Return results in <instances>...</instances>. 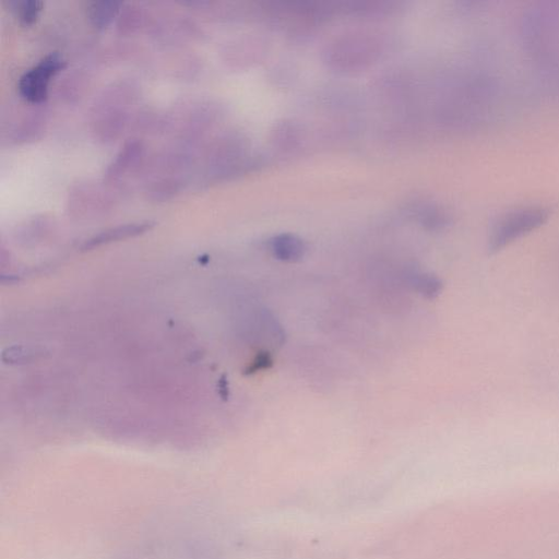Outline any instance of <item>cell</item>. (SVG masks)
Listing matches in <instances>:
<instances>
[{"label": "cell", "mask_w": 559, "mask_h": 559, "mask_svg": "<svg viewBox=\"0 0 559 559\" xmlns=\"http://www.w3.org/2000/svg\"><path fill=\"white\" fill-rule=\"evenodd\" d=\"M417 285L419 290L428 297H435L441 290V282L432 275L421 274Z\"/></svg>", "instance_id": "52a82bcc"}, {"label": "cell", "mask_w": 559, "mask_h": 559, "mask_svg": "<svg viewBox=\"0 0 559 559\" xmlns=\"http://www.w3.org/2000/svg\"><path fill=\"white\" fill-rule=\"evenodd\" d=\"M153 226L152 222H136L116 226L104 230L92 238L87 239L83 245V249L94 248L96 246L107 243L110 241L119 240L130 236H135L144 233Z\"/></svg>", "instance_id": "3957f363"}, {"label": "cell", "mask_w": 559, "mask_h": 559, "mask_svg": "<svg viewBox=\"0 0 559 559\" xmlns=\"http://www.w3.org/2000/svg\"><path fill=\"white\" fill-rule=\"evenodd\" d=\"M272 360L270 359L269 355H261L257 358V360L253 362L251 370H258L261 368L267 367Z\"/></svg>", "instance_id": "ba28073f"}, {"label": "cell", "mask_w": 559, "mask_h": 559, "mask_svg": "<svg viewBox=\"0 0 559 559\" xmlns=\"http://www.w3.org/2000/svg\"><path fill=\"white\" fill-rule=\"evenodd\" d=\"M274 254L282 260L294 261L302 255L304 246L294 236L283 235L274 239L272 245Z\"/></svg>", "instance_id": "277c9868"}, {"label": "cell", "mask_w": 559, "mask_h": 559, "mask_svg": "<svg viewBox=\"0 0 559 559\" xmlns=\"http://www.w3.org/2000/svg\"><path fill=\"white\" fill-rule=\"evenodd\" d=\"M120 4V1L112 0L95 1L90 5V17L95 25L105 26L118 12Z\"/></svg>", "instance_id": "5b68a950"}, {"label": "cell", "mask_w": 559, "mask_h": 559, "mask_svg": "<svg viewBox=\"0 0 559 559\" xmlns=\"http://www.w3.org/2000/svg\"><path fill=\"white\" fill-rule=\"evenodd\" d=\"M66 66L58 52L43 57L34 67L25 71L19 80L20 93L29 102L39 103L47 96L50 78Z\"/></svg>", "instance_id": "7a4b0ae2"}, {"label": "cell", "mask_w": 559, "mask_h": 559, "mask_svg": "<svg viewBox=\"0 0 559 559\" xmlns=\"http://www.w3.org/2000/svg\"><path fill=\"white\" fill-rule=\"evenodd\" d=\"M43 2L38 0H24L15 3V11L19 19L25 23H32L38 15Z\"/></svg>", "instance_id": "8992f818"}, {"label": "cell", "mask_w": 559, "mask_h": 559, "mask_svg": "<svg viewBox=\"0 0 559 559\" xmlns=\"http://www.w3.org/2000/svg\"><path fill=\"white\" fill-rule=\"evenodd\" d=\"M549 209L543 206H526L516 209L502 216L493 226L488 248L498 252L544 225L549 218Z\"/></svg>", "instance_id": "6da1fadb"}]
</instances>
